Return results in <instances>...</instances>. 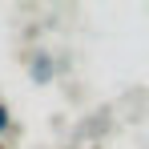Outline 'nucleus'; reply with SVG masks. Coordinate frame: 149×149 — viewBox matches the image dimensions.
Returning a JSON list of instances; mask_svg holds the SVG:
<instances>
[{"label": "nucleus", "mask_w": 149, "mask_h": 149, "mask_svg": "<svg viewBox=\"0 0 149 149\" xmlns=\"http://www.w3.org/2000/svg\"><path fill=\"white\" fill-rule=\"evenodd\" d=\"M28 77H32V85H52V77H56V65H52L49 52H36L32 56V65H28Z\"/></svg>", "instance_id": "f257e3e1"}, {"label": "nucleus", "mask_w": 149, "mask_h": 149, "mask_svg": "<svg viewBox=\"0 0 149 149\" xmlns=\"http://www.w3.org/2000/svg\"><path fill=\"white\" fill-rule=\"evenodd\" d=\"M12 133H16V121H12V109H8V105L0 101V141H8Z\"/></svg>", "instance_id": "f03ea898"}, {"label": "nucleus", "mask_w": 149, "mask_h": 149, "mask_svg": "<svg viewBox=\"0 0 149 149\" xmlns=\"http://www.w3.org/2000/svg\"><path fill=\"white\" fill-rule=\"evenodd\" d=\"M0 149H12V145H8V141H0Z\"/></svg>", "instance_id": "7ed1b4c3"}]
</instances>
